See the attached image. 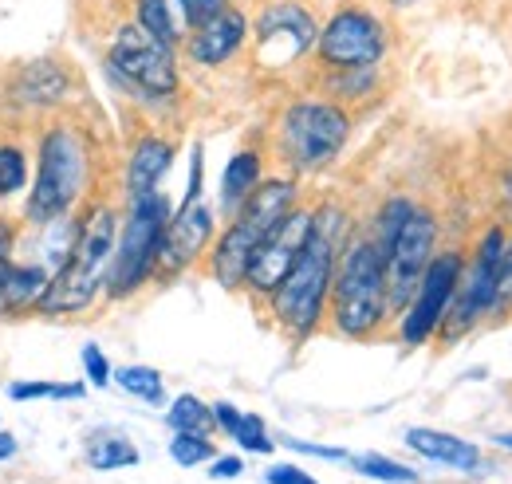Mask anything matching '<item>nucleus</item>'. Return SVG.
Listing matches in <instances>:
<instances>
[{
    "label": "nucleus",
    "mask_w": 512,
    "mask_h": 484,
    "mask_svg": "<svg viewBox=\"0 0 512 484\" xmlns=\"http://www.w3.org/2000/svg\"><path fill=\"white\" fill-rule=\"evenodd\" d=\"M87 142L75 126H52L40 138V170H36V189L28 193V221L44 225L52 217H64L75 209V201L87 189Z\"/></svg>",
    "instance_id": "6"
},
{
    "label": "nucleus",
    "mask_w": 512,
    "mask_h": 484,
    "mask_svg": "<svg viewBox=\"0 0 512 484\" xmlns=\"http://www.w3.org/2000/svg\"><path fill=\"white\" fill-rule=\"evenodd\" d=\"M406 445L414 453H422L426 461H438V465H453V469H477L481 465V449L473 441H461L453 433H442V429H426V425H414L406 429Z\"/></svg>",
    "instance_id": "18"
},
{
    "label": "nucleus",
    "mask_w": 512,
    "mask_h": 484,
    "mask_svg": "<svg viewBox=\"0 0 512 484\" xmlns=\"http://www.w3.org/2000/svg\"><path fill=\"white\" fill-rule=\"evenodd\" d=\"M351 465H355V473H363V477H371V481L418 484V473H414L410 465H398V461H390V457H383V453H363V457H351Z\"/></svg>",
    "instance_id": "25"
},
{
    "label": "nucleus",
    "mask_w": 512,
    "mask_h": 484,
    "mask_svg": "<svg viewBox=\"0 0 512 484\" xmlns=\"http://www.w3.org/2000/svg\"><path fill=\"white\" fill-rule=\"evenodd\" d=\"M434 248H438V221L426 213V209H414L398 233L390 237L383 252L386 264V303H390V315L410 303V296L418 292L430 260H434Z\"/></svg>",
    "instance_id": "11"
},
{
    "label": "nucleus",
    "mask_w": 512,
    "mask_h": 484,
    "mask_svg": "<svg viewBox=\"0 0 512 484\" xmlns=\"http://www.w3.org/2000/svg\"><path fill=\"white\" fill-rule=\"evenodd\" d=\"M174 166V146L158 134H146L134 142L127 162V197H142V193H154L158 182L170 174Z\"/></svg>",
    "instance_id": "17"
},
{
    "label": "nucleus",
    "mask_w": 512,
    "mask_h": 484,
    "mask_svg": "<svg viewBox=\"0 0 512 484\" xmlns=\"http://www.w3.org/2000/svg\"><path fill=\"white\" fill-rule=\"evenodd\" d=\"M505 197H509V205H512V166H509V174H505Z\"/></svg>",
    "instance_id": "39"
},
{
    "label": "nucleus",
    "mask_w": 512,
    "mask_h": 484,
    "mask_svg": "<svg viewBox=\"0 0 512 484\" xmlns=\"http://www.w3.org/2000/svg\"><path fill=\"white\" fill-rule=\"evenodd\" d=\"M166 422H170L174 433H201V437H209L213 433V406H205L193 394H182V398H174Z\"/></svg>",
    "instance_id": "24"
},
{
    "label": "nucleus",
    "mask_w": 512,
    "mask_h": 484,
    "mask_svg": "<svg viewBox=\"0 0 512 484\" xmlns=\"http://www.w3.org/2000/svg\"><path fill=\"white\" fill-rule=\"evenodd\" d=\"M87 465L95 473H115V469H130L138 465V449L130 445L127 437H115V433H99L87 441Z\"/></svg>",
    "instance_id": "23"
},
{
    "label": "nucleus",
    "mask_w": 512,
    "mask_h": 484,
    "mask_svg": "<svg viewBox=\"0 0 512 484\" xmlns=\"http://www.w3.org/2000/svg\"><path fill=\"white\" fill-rule=\"evenodd\" d=\"M107 67L150 99H170L178 91V52L170 44L154 40L150 32H142L134 20L115 32Z\"/></svg>",
    "instance_id": "10"
},
{
    "label": "nucleus",
    "mask_w": 512,
    "mask_h": 484,
    "mask_svg": "<svg viewBox=\"0 0 512 484\" xmlns=\"http://www.w3.org/2000/svg\"><path fill=\"white\" fill-rule=\"evenodd\" d=\"M284 445H288V449H296V453L327 457V461H347V453H343V449H327V445H312V441H296V437H284Z\"/></svg>",
    "instance_id": "36"
},
{
    "label": "nucleus",
    "mask_w": 512,
    "mask_h": 484,
    "mask_svg": "<svg viewBox=\"0 0 512 484\" xmlns=\"http://www.w3.org/2000/svg\"><path fill=\"white\" fill-rule=\"evenodd\" d=\"M83 370H87L91 386H107V382H111V363H107V355H103L95 343L83 347Z\"/></svg>",
    "instance_id": "33"
},
{
    "label": "nucleus",
    "mask_w": 512,
    "mask_h": 484,
    "mask_svg": "<svg viewBox=\"0 0 512 484\" xmlns=\"http://www.w3.org/2000/svg\"><path fill=\"white\" fill-rule=\"evenodd\" d=\"M308 237H312V209H292L284 221H276V229L256 244L249 256L245 288L256 296H272L280 288V280L292 272V264L300 260Z\"/></svg>",
    "instance_id": "14"
},
{
    "label": "nucleus",
    "mask_w": 512,
    "mask_h": 484,
    "mask_svg": "<svg viewBox=\"0 0 512 484\" xmlns=\"http://www.w3.org/2000/svg\"><path fill=\"white\" fill-rule=\"evenodd\" d=\"M386 24L359 4H343L339 12H331V20L320 24L316 36V56L327 71H359V67H375L386 56Z\"/></svg>",
    "instance_id": "9"
},
{
    "label": "nucleus",
    "mask_w": 512,
    "mask_h": 484,
    "mask_svg": "<svg viewBox=\"0 0 512 484\" xmlns=\"http://www.w3.org/2000/svg\"><path fill=\"white\" fill-rule=\"evenodd\" d=\"M60 95H67V75L60 71V63L40 60V63H28V67L20 71V99H24V103L48 107V103H56Z\"/></svg>",
    "instance_id": "21"
},
{
    "label": "nucleus",
    "mask_w": 512,
    "mask_h": 484,
    "mask_svg": "<svg viewBox=\"0 0 512 484\" xmlns=\"http://www.w3.org/2000/svg\"><path fill=\"white\" fill-rule=\"evenodd\" d=\"M347 244V213L339 205H323L312 213V237L304 244L300 260L292 272L280 280V288L268 296L272 319L292 335L308 339L327 315V296H331V272L335 260Z\"/></svg>",
    "instance_id": "1"
},
{
    "label": "nucleus",
    "mask_w": 512,
    "mask_h": 484,
    "mask_svg": "<svg viewBox=\"0 0 512 484\" xmlns=\"http://www.w3.org/2000/svg\"><path fill=\"white\" fill-rule=\"evenodd\" d=\"M264 484H320L312 473H304V469H296V465H272L268 473H264Z\"/></svg>",
    "instance_id": "34"
},
{
    "label": "nucleus",
    "mask_w": 512,
    "mask_h": 484,
    "mask_svg": "<svg viewBox=\"0 0 512 484\" xmlns=\"http://www.w3.org/2000/svg\"><path fill=\"white\" fill-rule=\"evenodd\" d=\"M170 457H174L182 469L205 465V461H213V441L201 437V433H174V441H170Z\"/></svg>",
    "instance_id": "29"
},
{
    "label": "nucleus",
    "mask_w": 512,
    "mask_h": 484,
    "mask_svg": "<svg viewBox=\"0 0 512 484\" xmlns=\"http://www.w3.org/2000/svg\"><path fill=\"white\" fill-rule=\"evenodd\" d=\"M134 24L170 48H178L186 40L182 24L174 20V0H134Z\"/></svg>",
    "instance_id": "22"
},
{
    "label": "nucleus",
    "mask_w": 512,
    "mask_h": 484,
    "mask_svg": "<svg viewBox=\"0 0 512 484\" xmlns=\"http://www.w3.org/2000/svg\"><path fill=\"white\" fill-rule=\"evenodd\" d=\"M512 307V237L505 241V256H501V276H497V303H493V315L509 311Z\"/></svg>",
    "instance_id": "32"
},
{
    "label": "nucleus",
    "mask_w": 512,
    "mask_h": 484,
    "mask_svg": "<svg viewBox=\"0 0 512 484\" xmlns=\"http://www.w3.org/2000/svg\"><path fill=\"white\" fill-rule=\"evenodd\" d=\"M316 36L320 20L312 16V8H304L300 0H272L253 24L256 60L264 67H288L316 48Z\"/></svg>",
    "instance_id": "13"
},
{
    "label": "nucleus",
    "mask_w": 512,
    "mask_h": 484,
    "mask_svg": "<svg viewBox=\"0 0 512 484\" xmlns=\"http://www.w3.org/2000/svg\"><path fill=\"white\" fill-rule=\"evenodd\" d=\"M249 32H253L249 16L229 4L213 20H205L201 28H193L186 36V60L197 63V67H221V63H229L245 48Z\"/></svg>",
    "instance_id": "16"
},
{
    "label": "nucleus",
    "mask_w": 512,
    "mask_h": 484,
    "mask_svg": "<svg viewBox=\"0 0 512 484\" xmlns=\"http://www.w3.org/2000/svg\"><path fill=\"white\" fill-rule=\"evenodd\" d=\"M351 138V115L327 99H300L280 119V150L284 162L300 174H316L331 166Z\"/></svg>",
    "instance_id": "7"
},
{
    "label": "nucleus",
    "mask_w": 512,
    "mask_h": 484,
    "mask_svg": "<svg viewBox=\"0 0 512 484\" xmlns=\"http://www.w3.org/2000/svg\"><path fill=\"white\" fill-rule=\"evenodd\" d=\"M16 453H20V441H16L12 433H4V429H0V461H12Z\"/></svg>",
    "instance_id": "38"
},
{
    "label": "nucleus",
    "mask_w": 512,
    "mask_h": 484,
    "mask_svg": "<svg viewBox=\"0 0 512 484\" xmlns=\"http://www.w3.org/2000/svg\"><path fill=\"white\" fill-rule=\"evenodd\" d=\"M166 221H170V201L158 189L154 193H142V197H130L127 221L119 225L111 272H107V284H103L111 300H127L142 284L154 280Z\"/></svg>",
    "instance_id": "5"
},
{
    "label": "nucleus",
    "mask_w": 512,
    "mask_h": 484,
    "mask_svg": "<svg viewBox=\"0 0 512 484\" xmlns=\"http://www.w3.org/2000/svg\"><path fill=\"white\" fill-rule=\"evenodd\" d=\"M48 280H52V272L40 268L36 260H12L8 276H4V292H0V311H8V315L36 311V303L44 296Z\"/></svg>",
    "instance_id": "19"
},
{
    "label": "nucleus",
    "mask_w": 512,
    "mask_h": 484,
    "mask_svg": "<svg viewBox=\"0 0 512 484\" xmlns=\"http://www.w3.org/2000/svg\"><path fill=\"white\" fill-rule=\"evenodd\" d=\"M87 394V386L83 382H12L8 386V398L12 402H36V398H60V402H67V398H83Z\"/></svg>",
    "instance_id": "27"
},
{
    "label": "nucleus",
    "mask_w": 512,
    "mask_h": 484,
    "mask_svg": "<svg viewBox=\"0 0 512 484\" xmlns=\"http://www.w3.org/2000/svg\"><path fill=\"white\" fill-rule=\"evenodd\" d=\"M386 4H394V8H406V4H414V0H386Z\"/></svg>",
    "instance_id": "41"
},
{
    "label": "nucleus",
    "mask_w": 512,
    "mask_h": 484,
    "mask_svg": "<svg viewBox=\"0 0 512 484\" xmlns=\"http://www.w3.org/2000/svg\"><path fill=\"white\" fill-rule=\"evenodd\" d=\"M461 268H465V256L461 252H434L418 292L410 296V303L402 307V323H398V335L406 347H422L438 335L442 319L449 311V300H453V288L461 280Z\"/></svg>",
    "instance_id": "12"
},
{
    "label": "nucleus",
    "mask_w": 512,
    "mask_h": 484,
    "mask_svg": "<svg viewBox=\"0 0 512 484\" xmlns=\"http://www.w3.org/2000/svg\"><path fill=\"white\" fill-rule=\"evenodd\" d=\"M241 473H245L241 457H213V469H209L213 481H233V477H241Z\"/></svg>",
    "instance_id": "37"
},
{
    "label": "nucleus",
    "mask_w": 512,
    "mask_h": 484,
    "mask_svg": "<svg viewBox=\"0 0 512 484\" xmlns=\"http://www.w3.org/2000/svg\"><path fill=\"white\" fill-rule=\"evenodd\" d=\"M292 209H296V182H288V178L260 182L253 193L245 197V205L233 213V221H229V229L221 233L217 248L209 252V268H213V276H217L221 288H229V292L245 288V268H249L253 248L264 241V237L276 229V221H284Z\"/></svg>",
    "instance_id": "4"
},
{
    "label": "nucleus",
    "mask_w": 512,
    "mask_h": 484,
    "mask_svg": "<svg viewBox=\"0 0 512 484\" xmlns=\"http://www.w3.org/2000/svg\"><path fill=\"white\" fill-rule=\"evenodd\" d=\"M497 441H501V445H505V449H512V433H501V437H497Z\"/></svg>",
    "instance_id": "40"
},
{
    "label": "nucleus",
    "mask_w": 512,
    "mask_h": 484,
    "mask_svg": "<svg viewBox=\"0 0 512 484\" xmlns=\"http://www.w3.org/2000/svg\"><path fill=\"white\" fill-rule=\"evenodd\" d=\"M217 233V221H213V209L197 197V201H186L170 221H166V233H162V248H158V268L154 276L162 280H174L190 268L193 260L209 248Z\"/></svg>",
    "instance_id": "15"
},
{
    "label": "nucleus",
    "mask_w": 512,
    "mask_h": 484,
    "mask_svg": "<svg viewBox=\"0 0 512 484\" xmlns=\"http://www.w3.org/2000/svg\"><path fill=\"white\" fill-rule=\"evenodd\" d=\"M115 382L134 394V398H142V402H162V394H166V386H162V374L154 370V366H123V370H115Z\"/></svg>",
    "instance_id": "26"
},
{
    "label": "nucleus",
    "mask_w": 512,
    "mask_h": 484,
    "mask_svg": "<svg viewBox=\"0 0 512 484\" xmlns=\"http://www.w3.org/2000/svg\"><path fill=\"white\" fill-rule=\"evenodd\" d=\"M260 182H264V178H260V154H256V150L233 154L229 166H225V178H221V205H225V213H237V209L245 205V197H249Z\"/></svg>",
    "instance_id": "20"
},
{
    "label": "nucleus",
    "mask_w": 512,
    "mask_h": 484,
    "mask_svg": "<svg viewBox=\"0 0 512 484\" xmlns=\"http://www.w3.org/2000/svg\"><path fill=\"white\" fill-rule=\"evenodd\" d=\"M229 437H233V441H237L241 449H249V453H272V449H276V441L268 437L264 422H260L256 414H245V410H241L237 425L229 429Z\"/></svg>",
    "instance_id": "30"
},
{
    "label": "nucleus",
    "mask_w": 512,
    "mask_h": 484,
    "mask_svg": "<svg viewBox=\"0 0 512 484\" xmlns=\"http://www.w3.org/2000/svg\"><path fill=\"white\" fill-rule=\"evenodd\" d=\"M174 8L182 12V32H193L205 20H213L221 8H229V0H174Z\"/></svg>",
    "instance_id": "31"
},
{
    "label": "nucleus",
    "mask_w": 512,
    "mask_h": 484,
    "mask_svg": "<svg viewBox=\"0 0 512 484\" xmlns=\"http://www.w3.org/2000/svg\"><path fill=\"white\" fill-rule=\"evenodd\" d=\"M12 248H16V229L8 221H0V292H4V276L12 268Z\"/></svg>",
    "instance_id": "35"
},
{
    "label": "nucleus",
    "mask_w": 512,
    "mask_h": 484,
    "mask_svg": "<svg viewBox=\"0 0 512 484\" xmlns=\"http://www.w3.org/2000/svg\"><path fill=\"white\" fill-rule=\"evenodd\" d=\"M505 241H509V237H505V229H501V225H493V229L481 237V244H477L473 264H465V268H461V280H457V288H453V300H449L446 319H442V327H438V335H442L446 343L461 339V335H465V331H473L485 315H493Z\"/></svg>",
    "instance_id": "8"
},
{
    "label": "nucleus",
    "mask_w": 512,
    "mask_h": 484,
    "mask_svg": "<svg viewBox=\"0 0 512 484\" xmlns=\"http://www.w3.org/2000/svg\"><path fill=\"white\" fill-rule=\"evenodd\" d=\"M331 323L343 339H371L379 335V327L390 315L386 303V264L383 248L363 237V241H347L335 272H331Z\"/></svg>",
    "instance_id": "3"
},
{
    "label": "nucleus",
    "mask_w": 512,
    "mask_h": 484,
    "mask_svg": "<svg viewBox=\"0 0 512 484\" xmlns=\"http://www.w3.org/2000/svg\"><path fill=\"white\" fill-rule=\"evenodd\" d=\"M28 185V154L20 146H0V197H12Z\"/></svg>",
    "instance_id": "28"
},
{
    "label": "nucleus",
    "mask_w": 512,
    "mask_h": 484,
    "mask_svg": "<svg viewBox=\"0 0 512 484\" xmlns=\"http://www.w3.org/2000/svg\"><path fill=\"white\" fill-rule=\"evenodd\" d=\"M119 241V213L111 205H91L79 221V233L71 244V256L60 272H52L44 296L36 303V315L60 319V315H79L87 311L91 300L99 296V288L107 284L111 272V256Z\"/></svg>",
    "instance_id": "2"
}]
</instances>
